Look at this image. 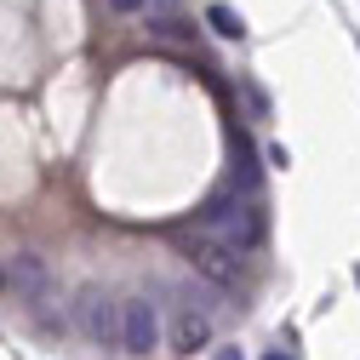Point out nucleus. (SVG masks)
I'll return each mask as SVG.
<instances>
[{
  "instance_id": "f8f14e48",
  "label": "nucleus",
  "mask_w": 360,
  "mask_h": 360,
  "mask_svg": "<svg viewBox=\"0 0 360 360\" xmlns=\"http://www.w3.org/2000/svg\"><path fill=\"white\" fill-rule=\"evenodd\" d=\"M263 360H292V354H286V349H269V354H263Z\"/></svg>"
},
{
  "instance_id": "f257e3e1",
  "label": "nucleus",
  "mask_w": 360,
  "mask_h": 360,
  "mask_svg": "<svg viewBox=\"0 0 360 360\" xmlns=\"http://www.w3.org/2000/svg\"><path fill=\"white\" fill-rule=\"evenodd\" d=\"M263 200L257 195H212L206 206H200V235H212V240H223V246H235V252H252L257 240H263Z\"/></svg>"
},
{
  "instance_id": "4468645a",
  "label": "nucleus",
  "mask_w": 360,
  "mask_h": 360,
  "mask_svg": "<svg viewBox=\"0 0 360 360\" xmlns=\"http://www.w3.org/2000/svg\"><path fill=\"white\" fill-rule=\"evenodd\" d=\"M354 286H360V269H354Z\"/></svg>"
},
{
  "instance_id": "f03ea898",
  "label": "nucleus",
  "mask_w": 360,
  "mask_h": 360,
  "mask_svg": "<svg viewBox=\"0 0 360 360\" xmlns=\"http://www.w3.org/2000/svg\"><path fill=\"white\" fill-rule=\"evenodd\" d=\"M177 246H184V257L195 263V275H200L206 286L229 292V286L240 281V252H235V246H223V240H212V235H200V229H184Z\"/></svg>"
},
{
  "instance_id": "0eeeda50",
  "label": "nucleus",
  "mask_w": 360,
  "mask_h": 360,
  "mask_svg": "<svg viewBox=\"0 0 360 360\" xmlns=\"http://www.w3.org/2000/svg\"><path fill=\"white\" fill-rule=\"evenodd\" d=\"M206 29L223 34V40H240V34H246V18L229 6V0H212V6H206Z\"/></svg>"
},
{
  "instance_id": "7ed1b4c3",
  "label": "nucleus",
  "mask_w": 360,
  "mask_h": 360,
  "mask_svg": "<svg viewBox=\"0 0 360 360\" xmlns=\"http://www.w3.org/2000/svg\"><path fill=\"white\" fill-rule=\"evenodd\" d=\"M75 326L86 338H98V343H115L120 338V297H109L103 286H86L75 297Z\"/></svg>"
},
{
  "instance_id": "20e7f679",
  "label": "nucleus",
  "mask_w": 360,
  "mask_h": 360,
  "mask_svg": "<svg viewBox=\"0 0 360 360\" xmlns=\"http://www.w3.org/2000/svg\"><path fill=\"white\" fill-rule=\"evenodd\" d=\"M126 354H149L160 343V309L149 297H120V338H115Z\"/></svg>"
},
{
  "instance_id": "ddd939ff",
  "label": "nucleus",
  "mask_w": 360,
  "mask_h": 360,
  "mask_svg": "<svg viewBox=\"0 0 360 360\" xmlns=\"http://www.w3.org/2000/svg\"><path fill=\"white\" fill-rule=\"evenodd\" d=\"M0 292H6V269H0Z\"/></svg>"
},
{
  "instance_id": "6e6552de",
  "label": "nucleus",
  "mask_w": 360,
  "mask_h": 360,
  "mask_svg": "<svg viewBox=\"0 0 360 360\" xmlns=\"http://www.w3.org/2000/svg\"><path fill=\"white\" fill-rule=\"evenodd\" d=\"M184 309H195V314L212 321V314L223 309V292H217V286H189V303H184Z\"/></svg>"
},
{
  "instance_id": "1a4fd4ad",
  "label": "nucleus",
  "mask_w": 360,
  "mask_h": 360,
  "mask_svg": "<svg viewBox=\"0 0 360 360\" xmlns=\"http://www.w3.org/2000/svg\"><path fill=\"white\" fill-rule=\"evenodd\" d=\"M155 34H160V40H189L195 29H189L184 18H160V23H155Z\"/></svg>"
},
{
  "instance_id": "9b49d317",
  "label": "nucleus",
  "mask_w": 360,
  "mask_h": 360,
  "mask_svg": "<svg viewBox=\"0 0 360 360\" xmlns=\"http://www.w3.org/2000/svg\"><path fill=\"white\" fill-rule=\"evenodd\" d=\"M212 360H246V354H240V349H217Z\"/></svg>"
},
{
  "instance_id": "423d86ee",
  "label": "nucleus",
  "mask_w": 360,
  "mask_h": 360,
  "mask_svg": "<svg viewBox=\"0 0 360 360\" xmlns=\"http://www.w3.org/2000/svg\"><path fill=\"white\" fill-rule=\"evenodd\" d=\"M212 343V321L206 314H195V309H184L172 321V354H195V349H206Z\"/></svg>"
},
{
  "instance_id": "39448f33",
  "label": "nucleus",
  "mask_w": 360,
  "mask_h": 360,
  "mask_svg": "<svg viewBox=\"0 0 360 360\" xmlns=\"http://www.w3.org/2000/svg\"><path fill=\"white\" fill-rule=\"evenodd\" d=\"M6 281H12L29 303H46V297H52V275H46V263H40L34 252H18V257H12V275H6Z\"/></svg>"
},
{
  "instance_id": "9d476101",
  "label": "nucleus",
  "mask_w": 360,
  "mask_h": 360,
  "mask_svg": "<svg viewBox=\"0 0 360 360\" xmlns=\"http://www.w3.org/2000/svg\"><path fill=\"white\" fill-rule=\"evenodd\" d=\"M109 6H115V12H143L149 0H109Z\"/></svg>"
}]
</instances>
